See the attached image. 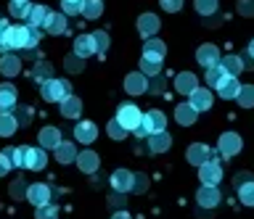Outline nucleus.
<instances>
[{"instance_id": "1", "label": "nucleus", "mask_w": 254, "mask_h": 219, "mask_svg": "<svg viewBox=\"0 0 254 219\" xmlns=\"http://www.w3.org/2000/svg\"><path fill=\"white\" fill-rule=\"evenodd\" d=\"M164 127H167V116L159 111V108H151V111L143 114V122H140V127L135 130V135L148 137V135H156V132H164Z\"/></svg>"}, {"instance_id": "2", "label": "nucleus", "mask_w": 254, "mask_h": 219, "mask_svg": "<svg viewBox=\"0 0 254 219\" xmlns=\"http://www.w3.org/2000/svg\"><path fill=\"white\" fill-rule=\"evenodd\" d=\"M40 90H43V100H48V103H64L71 95V85L66 80H56V77L40 85Z\"/></svg>"}, {"instance_id": "3", "label": "nucleus", "mask_w": 254, "mask_h": 219, "mask_svg": "<svg viewBox=\"0 0 254 219\" xmlns=\"http://www.w3.org/2000/svg\"><path fill=\"white\" fill-rule=\"evenodd\" d=\"M117 122L122 124L127 132H135L140 127V122H143V111L135 103H122L117 108Z\"/></svg>"}, {"instance_id": "4", "label": "nucleus", "mask_w": 254, "mask_h": 219, "mask_svg": "<svg viewBox=\"0 0 254 219\" xmlns=\"http://www.w3.org/2000/svg\"><path fill=\"white\" fill-rule=\"evenodd\" d=\"M198 179H201V185H220L222 167H220V161L214 159V156H212L206 164H201V167H198Z\"/></svg>"}, {"instance_id": "5", "label": "nucleus", "mask_w": 254, "mask_h": 219, "mask_svg": "<svg viewBox=\"0 0 254 219\" xmlns=\"http://www.w3.org/2000/svg\"><path fill=\"white\" fill-rule=\"evenodd\" d=\"M27 37H29V27H11L5 35V48L8 50H27Z\"/></svg>"}, {"instance_id": "6", "label": "nucleus", "mask_w": 254, "mask_h": 219, "mask_svg": "<svg viewBox=\"0 0 254 219\" xmlns=\"http://www.w3.org/2000/svg\"><path fill=\"white\" fill-rule=\"evenodd\" d=\"M220 201H222V195L217 190V185H201L196 190V203H198V206H204V209L220 206Z\"/></svg>"}, {"instance_id": "7", "label": "nucleus", "mask_w": 254, "mask_h": 219, "mask_svg": "<svg viewBox=\"0 0 254 219\" xmlns=\"http://www.w3.org/2000/svg\"><path fill=\"white\" fill-rule=\"evenodd\" d=\"M51 187L48 185H43V182H32L29 187H27V201L32 203V206H45V203H51Z\"/></svg>"}, {"instance_id": "8", "label": "nucleus", "mask_w": 254, "mask_h": 219, "mask_svg": "<svg viewBox=\"0 0 254 219\" xmlns=\"http://www.w3.org/2000/svg\"><path fill=\"white\" fill-rule=\"evenodd\" d=\"M196 61H198V64H201L204 69H209V66H217L220 61H222V56H220L217 45L206 43V45H201V48L196 50Z\"/></svg>"}, {"instance_id": "9", "label": "nucleus", "mask_w": 254, "mask_h": 219, "mask_svg": "<svg viewBox=\"0 0 254 219\" xmlns=\"http://www.w3.org/2000/svg\"><path fill=\"white\" fill-rule=\"evenodd\" d=\"M241 135H236V132H225V135H220V153L225 156V159H233V156L241 151Z\"/></svg>"}, {"instance_id": "10", "label": "nucleus", "mask_w": 254, "mask_h": 219, "mask_svg": "<svg viewBox=\"0 0 254 219\" xmlns=\"http://www.w3.org/2000/svg\"><path fill=\"white\" fill-rule=\"evenodd\" d=\"M132 185H135V175L127 169H117L114 175H111V187H114L117 193H132Z\"/></svg>"}, {"instance_id": "11", "label": "nucleus", "mask_w": 254, "mask_h": 219, "mask_svg": "<svg viewBox=\"0 0 254 219\" xmlns=\"http://www.w3.org/2000/svg\"><path fill=\"white\" fill-rule=\"evenodd\" d=\"M125 90L130 92V95H143V92L148 90V77L143 74V72L127 74V80H125Z\"/></svg>"}, {"instance_id": "12", "label": "nucleus", "mask_w": 254, "mask_h": 219, "mask_svg": "<svg viewBox=\"0 0 254 219\" xmlns=\"http://www.w3.org/2000/svg\"><path fill=\"white\" fill-rule=\"evenodd\" d=\"M188 98H190L188 103L193 106L196 111H209V108H212V100H214V98H212V90H206V88H196Z\"/></svg>"}, {"instance_id": "13", "label": "nucleus", "mask_w": 254, "mask_h": 219, "mask_svg": "<svg viewBox=\"0 0 254 219\" xmlns=\"http://www.w3.org/2000/svg\"><path fill=\"white\" fill-rule=\"evenodd\" d=\"M51 16H53V11L48 8V5H32V11H29L27 21H29V27L45 29V27H48V21H51Z\"/></svg>"}, {"instance_id": "14", "label": "nucleus", "mask_w": 254, "mask_h": 219, "mask_svg": "<svg viewBox=\"0 0 254 219\" xmlns=\"http://www.w3.org/2000/svg\"><path fill=\"white\" fill-rule=\"evenodd\" d=\"M74 137L77 143H95V137H98V127H95L93 122H77L74 124Z\"/></svg>"}, {"instance_id": "15", "label": "nucleus", "mask_w": 254, "mask_h": 219, "mask_svg": "<svg viewBox=\"0 0 254 219\" xmlns=\"http://www.w3.org/2000/svg\"><path fill=\"white\" fill-rule=\"evenodd\" d=\"M198 88V80L193 72H180L178 77H175V90L180 92V95H190Z\"/></svg>"}, {"instance_id": "16", "label": "nucleus", "mask_w": 254, "mask_h": 219, "mask_svg": "<svg viewBox=\"0 0 254 219\" xmlns=\"http://www.w3.org/2000/svg\"><path fill=\"white\" fill-rule=\"evenodd\" d=\"M16 98H19V92H16V88H13L11 82H3V85H0V114L16 108Z\"/></svg>"}, {"instance_id": "17", "label": "nucleus", "mask_w": 254, "mask_h": 219, "mask_svg": "<svg viewBox=\"0 0 254 219\" xmlns=\"http://www.w3.org/2000/svg\"><path fill=\"white\" fill-rule=\"evenodd\" d=\"M238 92H241V82H238L236 77H225V80L217 85V95L225 98V100H236Z\"/></svg>"}, {"instance_id": "18", "label": "nucleus", "mask_w": 254, "mask_h": 219, "mask_svg": "<svg viewBox=\"0 0 254 219\" xmlns=\"http://www.w3.org/2000/svg\"><path fill=\"white\" fill-rule=\"evenodd\" d=\"M175 119H178V124H183V127H190V124L198 119V111L190 103H178L175 106Z\"/></svg>"}, {"instance_id": "19", "label": "nucleus", "mask_w": 254, "mask_h": 219, "mask_svg": "<svg viewBox=\"0 0 254 219\" xmlns=\"http://www.w3.org/2000/svg\"><path fill=\"white\" fill-rule=\"evenodd\" d=\"M186 159L190 161V164H196V167H201V164H206L212 159V151L206 145H201V143H196V145H190L188 151H186Z\"/></svg>"}, {"instance_id": "20", "label": "nucleus", "mask_w": 254, "mask_h": 219, "mask_svg": "<svg viewBox=\"0 0 254 219\" xmlns=\"http://www.w3.org/2000/svg\"><path fill=\"white\" fill-rule=\"evenodd\" d=\"M159 27H162V24H159V19L154 16V13H143V16L138 19V32L146 37V40L159 32Z\"/></svg>"}, {"instance_id": "21", "label": "nucleus", "mask_w": 254, "mask_h": 219, "mask_svg": "<svg viewBox=\"0 0 254 219\" xmlns=\"http://www.w3.org/2000/svg\"><path fill=\"white\" fill-rule=\"evenodd\" d=\"M37 140H40V145L43 148H59L61 145V132L56 130V127H43L40 130V135H37Z\"/></svg>"}, {"instance_id": "22", "label": "nucleus", "mask_w": 254, "mask_h": 219, "mask_svg": "<svg viewBox=\"0 0 254 219\" xmlns=\"http://www.w3.org/2000/svg\"><path fill=\"white\" fill-rule=\"evenodd\" d=\"M170 145H172V137L167 135V132L148 135V151L151 153H164V151H170Z\"/></svg>"}, {"instance_id": "23", "label": "nucleus", "mask_w": 254, "mask_h": 219, "mask_svg": "<svg viewBox=\"0 0 254 219\" xmlns=\"http://www.w3.org/2000/svg\"><path fill=\"white\" fill-rule=\"evenodd\" d=\"M98 164H101V159H98V153H93V151H82L77 156V167L85 172V175H93L95 169H98Z\"/></svg>"}, {"instance_id": "24", "label": "nucleus", "mask_w": 254, "mask_h": 219, "mask_svg": "<svg viewBox=\"0 0 254 219\" xmlns=\"http://www.w3.org/2000/svg\"><path fill=\"white\" fill-rule=\"evenodd\" d=\"M19 72H21V58L5 53V56L0 58V74H3V77H16Z\"/></svg>"}, {"instance_id": "25", "label": "nucleus", "mask_w": 254, "mask_h": 219, "mask_svg": "<svg viewBox=\"0 0 254 219\" xmlns=\"http://www.w3.org/2000/svg\"><path fill=\"white\" fill-rule=\"evenodd\" d=\"M95 53V43H93V35H79L74 40V56L79 58H87Z\"/></svg>"}, {"instance_id": "26", "label": "nucleus", "mask_w": 254, "mask_h": 219, "mask_svg": "<svg viewBox=\"0 0 254 219\" xmlns=\"http://www.w3.org/2000/svg\"><path fill=\"white\" fill-rule=\"evenodd\" d=\"M48 164V156H45V148L37 145V148H29V159H27V169L32 172H40Z\"/></svg>"}, {"instance_id": "27", "label": "nucleus", "mask_w": 254, "mask_h": 219, "mask_svg": "<svg viewBox=\"0 0 254 219\" xmlns=\"http://www.w3.org/2000/svg\"><path fill=\"white\" fill-rule=\"evenodd\" d=\"M3 153L8 156V159H11L13 167H19V169L27 167V159H29V148H27V145H19V148H5Z\"/></svg>"}, {"instance_id": "28", "label": "nucleus", "mask_w": 254, "mask_h": 219, "mask_svg": "<svg viewBox=\"0 0 254 219\" xmlns=\"http://www.w3.org/2000/svg\"><path fill=\"white\" fill-rule=\"evenodd\" d=\"M16 127H19V119H16V114L11 111H3L0 114V137H11Z\"/></svg>"}, {"instance_id": "29", "label": "nucleus", "mask_w": 254, "mask_h": 219, "mask_svg": "<svg viewBox=\"0 0 254 219\" xmlns=\"http://www.w3.org/2000/svg\"><path fill=\"white\" fill-rule=\"evenodd\" d=\"M167 53V45L162 40H156V37H148L146 45H143V56H151V58H164Z\"/></svg>"}, {"instance_id": "30", "label": "nucleus", "mask_w": 254, "mask_h": 219, "mask_svg": "<svg viewBox=\"0 0 254 219\" xmlns=\"http://www.w3.org/2000/svg\"><path fill=\"white\" fill-rule=\"evenodd\" d=\"M61 114L66 116V119H77V116L82 114V100L74 98V95H69V98L61 103Z\"/></svg>"}, {"instance_id": "31", "label": "nucleus", "mask_w": 254, "mask_h": 219, "mask_svg": "<svg viewBox=\"0 0 254 219\" xmlns=\"http://www.w3.org/2000/svg\"><path fill=\"white\" fill-rule=\"evenodd\" d=\"M77 148L71 145V143H61L59 148H56V161L59 164H71V161H77Z\"/></svg>"}, {"instance_id": "32", "label": "nucleus", "mask_w": 254, "mask_h": 219, "mask_svg": "<svg viewBox=\"0 0 254 219\" xmlns=\"http://www.w3.org/2000/svg\"><path fill=\"white\" fill-rule=\"evenodd\" d=\"M45 32L48 35H64L66 32V13H53L51 21H48V27H45Z\"/></svg>"}, {"instance_id": "33", "label": "nucleus", "mask_w": 254, "mask_h": 219, "mask_svg": "<svg viewBox=\"0 0 254 219\" xmlns=\"http://www.w3.org/2000/svg\"><path fill=\"white\" fill-rule=\"evenodd\" d=\"M220 64H222V69H225V74H228V77H238V74L244 72L241 56H225V58L220 61Z\"/></svg>"}, {"instance_id": "34", "label": "nucleus", "mask_w": 254, "mask_h": 219, "mask_svg": "<svg viewBox=\"0 0 254 219\" xmlns=\"http://www.w3.org/2000/svg\"><path fill=\"white\" fill-rule=\"evenodd\" d=\"M140 72L146 77H156L162 72V58H151V56H143L140 58Z\"/></svg>"}, {"instance_id": "35", "label": "nucleus", "mask_w": 254, "mask_h": 219, "mask_svg": "<svg viewBox=\"0 0 254 219\" xmlns=\"http://www.w3.org/2000/svg\"><path fill=\"white\" fill-rule=\"evenodd\" d=\"M101 13H103V3H101V0H82V13H79V16L98 19Z\"/></svg>"}, {"instance_id": "36", "label": "nucleus", "mask_w": 254, "mask_h": 219, "mask_svg": "<svg viewBox=\"0 0 254 219\" xmlns=\"http://www.w3.org/2000/svg\"><path fill=\"white\" fill-rule=\"evenodd\" d=\"M225 69H222V64H217V66H209V69H206V77H204V80H206V85H209V88H214V90H217V85L222 82V80H225Z\"/></svg>"}, {"instance_id": "37", "label": "nucleus", "mask_w": 254, "mask_h": 219, "mask_svg": "<svg viewBox=\"0 0 254 219\" xmlns=\"http://www.w3.org/2000/svg\"><path fill=\"white\" fill-rule=\"evenodd\" d=\"M238 201L244 203V206H252L254 209V179H249V182L238 185Z\"/></svg>"}, {"instance_id": "38", "label": "nucleus", "mask_w": 254, "mask_h": 219, "mask_svg": "<svg viewBox=\"0 0 254 219\" xmlns=\"http://www.w3.org/2000/svg\"><path fill=\"white\" fill-rule=\"evenodd\" d=\"M8 11H11V16H16V19H27L29 11H32V5H29V0H11Z\"/></svg>"}, {"instance_id": "39", "label": "nucleus", "mask_w": 254, "mask_h": 219, "mask_svg": "<svg viewBox=\"0 0 254 219\" xmlns=\"http://www.w3.org/2000/svg\"><path fill=\"white\" fill-rule=\"evenodd\" d=\"M32 77H35L40 85H45L48 80H53V66H51V64H43V61H40V64L32 69Z\"/></svg>"}, {"instance_id": "40", "label": "nucleus", "mask_w": 254, "mask_h": 219, "mask_svg": "<svg viewBox=\"0 0 254 219\" xmlns=\"http://www.w3.org/2000/svg\"><path fill=\"white\" fill-rule=\"evenodd\" d=\"M236 100L244 108H254V85H241V92H238Z\"/></svg>"}, {"instance_id": "41", "label": "nucleus", "mask_w": 254, "mask_h": 219, "mask_svg": "<svg viewBox=\"0 0 254 219\" xmlns=\"http://www.w3.org/2000/svg\"><path fill=\"white\" fill-rule=\"evenodd\" d=\"M35 219H59V206H53V203L37 206L35 209Z\"/></svg>"}, {"instance_id": "42", "label": "nucleus", "mask_w": 254, "mask_h": 219, "mask_svg": "<svg viewBox=\"0 0 254 219\" xmlns=\"http://www.w3.org/2000/svg\"><path fill=\"white\" fill-rule=\"evenodd\" d=\"M193 8L201 13V16H212L217 11V0H193Z\"/></svg>"}, {"instance_id": "43", "label": "nucleus", "mask_w": 254, "mask_h": 219, "mask_svg": "<svg viewBox=\"0 0 254 219\" xmlns=\"http://www.w3.org/2000/svg\"><path fill=\"white\" fill-rule=\"evenodd\" d=\"M93 43H95V53H106L109 50V35L98 29V32H93Z\"/></svg>"}, {"instance_id": "44", "label": "nucleus", "mask_w": 254, "mask_h": 219, "mask_svg": "<svg viewBox=\"0 0 254 219\" xmlns=\"http://www.w3.org/2000/svg\"><path fill=\"white\" fill-rule=\"evenodd\" d=\"M106 132H109V137H114V140H122V137H127V130H125L122 124L117 122V119H114V122H109Z\"/></svg>"}, {"instance_id": "45", "label": "nucleus", "mask_w": 254, "mask_h": 219, "mask_svg": "<svg viewBox=\"0 0 254 219\" xmlns=\"http://www.w3.org/2000/svg\"><path fill=\"white\" fill-rule=\"evenodd\" d=\"M61 8L66 16H74V13H82V3H74V0H61Z\"/></svg>"}, {"instance_id": "46", "label": "nucleus", "mask_w": 254, "mask_h": 219, "mask_svg": "<svg viewBox=\"0 0 254 219\" xmlns=\"http://www.w3.org/2000/svg\"><path fill=\"white\" fill-rule=\"evenodd\" d=\"M27 182L24 179H13L11 182V198H21V195H27Z\"/></svg>"}, {"instance_id": "47", "label": "nucleus", "mask_w": 254, "mask_h": 219, "mask_svg": "<svg viewBox=\"0 0 254 219\" xmlns=\"http://www.w3.org/2000/svg\"><path fill=\"white\" fill-rule=\"evenodd\" d=\"M40 37H43V29H37V27H29V37H27V50L37 48Z\"/></svg>"}, {"instance_id": "48", "label": "nucleus", "mask_w": 254, "mask_h": 219, "mask_svg": "<svg viewBox=\"0 0 254 219\" xmlns=\"http://www.w3.org/2000/svg\"><path fill=\"white\" fill-rule=\"evenodd\" d=\"M236 8H238L241 16H254V0H238Z\"/></svg>"}, {"instance_id": "49", "label": "nucleus", "mask_w": 254, "mask_h": 219, "mask_svg": "<svg viewBox=\"0 0 254 219\" xmlns=\"http://www.w3.org/2000/svg\"><path fill=\"white\" fill-rule=\"evenodd\" d=\"M82 64H85V58H79V56H69L66 61H64V66H66L71 74L79 72V69H82Z\"/></svg>"}, {"instance_id": "50", "label": "nucleus", "mask_w": 254, "mask_h": 219, "mask_svg": "<svg viewBox=\"0 0 254 219\" xmlns=\"http://www.w3.org/2000/svg\"><path fill=\"white\" fill-rule=\"evenodd\" d=\"M146 187H148V177H146V175H135L132 193H146Z\"/></svg>"}, {"instance_id": "51", "label": "nucleus", "mask_w": 254, "mask_h": 219, "mask_svg": "<svg viewBox=\"0 0 254 219\" xmlns=\"http://www.w3.org/2000/svg\"><path fill=\"white\" fill-rule=\"evenodd\" d=\"M162 8L170 11V13H178L183 8V0H162Z\"/></svg>"}, {"instance_id": "52", "label": "nucleus", "mask_w": 254, "mask_h": 219, "mask_svg": "<svg viewBox=\"0 0 254 219\" xmlns=\"http://www.w3.org/2000/svg\"><path fill=\"white\" fill-rule=\"evenodd\" d=\"M29 116H32V108H16V119H19V124H29Z\"/></svg>"}, {"instance_id": "53", "label": "nucleus", "mask_w": 254, "mask_h": 219, "mask_svg": "<svg viewBox=\"0 0 254 219\" xmlns=\"http://www.w3.org/2000/svg\"><path fill=\"white\" fill-rule=\"evenodd\" d=\"M8 29H11V24H8L5 19H0V48H3V50H8V48H5V35H8Z\"/></svg>"}, {"instance_id": "54", "label": "nucleus", "mask_w": 254, "mask_h": 219, "mask_svg": "<svg viewBox=\"0 0 254 219\" xmlns=\"http://www.w3.org/2000/svg\"><path fill=\"white\" fill-rule=\"evenodd\" d=\"M13 164H11V159H8L5 153H0V177H5L8 175V169H11Z\"/></svg>"}, {"instance_id": "55", "label": "nucleus", "mask_w": 254, "mask_h": 219, "mask_svg": "<svg viewBox=\"0 0 254 219\" xmlns=\"http://www.w3.org/2000/svg\"><path fill=\"white\" fill-rule=\"evenodd\" d=\"M164 90V80H154L148 82V92H162Z\"/></svg>"}, {"instance_id": "56", "label": "nucleus", "mask_w": 254, "mask_h": 219, "mask_svg": "<svg viewBox=\"0 0 254 219\" xmlns=\"http://www.w3.org/2000/svg\"><path fill=\"white\" fill-rule=\"evenodd\" d=\"M241 64H244V69H252V66H254V56H252L249 50H246L244 56H241Z\"/></svg>"}, {"instance_id": "57", "label": "nucleus", "mask_w": 254, "mask_h": 219, "mask_svg": "<svg viewBox=\"0 0 254 219\" xmlns=\"http://www.w3.org/2000/svg\"><path fill=\"white\" fill-rule=\"evenodd\" d=\"M111 219H130V214H125V211H117V214L111 217Z\"/></svg>"}, {"instance_id": "58", "label": "nucleus", "mask_w": 254, "mask_h": 219, "mask_svg": "<svg viewBox=\"0 0 254 219\" xmlns=\"http://www.w3.org/2000/svg\"><path fill=\"white\" fill-rule=\"evenodd\" d=\"M249 53H252V56H254V40L249 43Z\"/></svg>"}, {"instance_id": "59", "label": "nucleus", "mask_w": 254, "mask_h": 219, "mask_svg": "<svg viewBox=\"0 0 254 219\" xmlns=\"http://www.w3.org/2000/svg\"><path fill=\"white\" fill-rule=\"evenodd\" d=\"M74 3H82V0H74Z\"/></svg>"}]
</instances>
